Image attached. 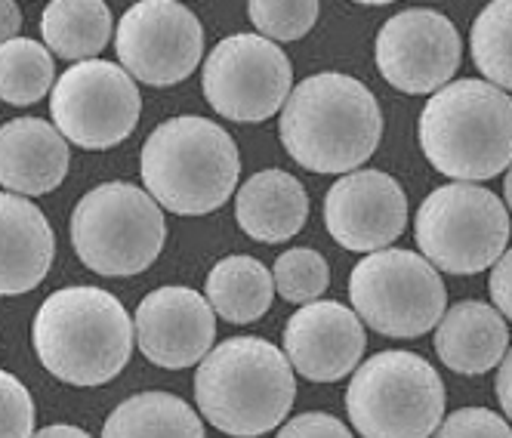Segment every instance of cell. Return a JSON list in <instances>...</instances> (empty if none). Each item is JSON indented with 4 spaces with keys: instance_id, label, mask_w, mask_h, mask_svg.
I'll return each mask as SVG.
<instances>
[{
    "instance_id": "obj_22",
    "label": "cell",
    "mask_w": 512,
    "mask_h": 438,
    "mask_svg": "<svg viewBox=\"0 0 512 438\" xmlns=\"http://www.w3.org/2000/svg\"><path fill=\"white\" fill-rule=\"evenodd\" d=\"M41 34L59 59L90 62L112 41V10L102 0H53L41 16Z\"/></svg>"
},
{
    "instance_id": "obj_10",
    "label": "cell",
    "mask_w": 512,
    "mask_h": 438,
    "mask_svg": "<svg viewBox=\"0 0 512 438\" xmlns=\"http://www.w3.org/2000/svg\"><path fill=\"white\" fill-rule=\"evenodd\" d=\"M142 96L136 81L115 62L90 59L65 68L50 93L53 127L87 152L121 145L139 124Z\"/></svg>"
},
{
    "instance_id": "obj_30",
    "label": "cell",
    "mask_w": 512,
    "mask_h": 438,
    "mask_svg": "<svg viewBox=\"0 0 512 438\" xmlns=\"http://www.w3.org/2000/svg\"><path fill=\"white\" fill-rule=\"evenodd\" d=\"M275 438H352V432L346 429V423H340L331 414L309 411L284 423Z\"/></svg>"
},
{
    "instance_id": "obj_28",
    "label": "cell",
    "mask_w": 512,
    "mask_h": 438,
    "mask_svg": "<svg viewBox=\"0 0 512 438\" xmlns=\"http://www.w3.org/2000/svg\"><path fill=\"white\" fill-rule=\"evenodd\" d=\"M34 398L19 377L0 371V438L34 435Z\"/></svg>"
},
{
    "instance_id": "obj_1",
    "label": "cell",
    "mask_w": 512,
    "mask_h": 438,
    "mask_svg": "<svg viewBox=\"0 0 512 438\" xmlns=\"http://www.w3.org/2000/svg\"><path fill=\"white\" fill-rule=\"evenodd\" d=\"M287 155L312 173H352L383 139L377 96L361 81L321 71L290 90L281 112Z\"/></svg>"
},
{
    "instance_id": "obj_25",
    "label": "cell",
    "mask_w": 512,
    "mask_h": 438,
    "mask_svg": "<svg viewBox=\"0 0 512 438\" xmlns=\"http://www.w3.org/2000/svg\"><path fill=\"white\" fill-rule=\"evenodd\" d=\"M475 68L497 90H512V0H494L469 28Z\"/></svg>"
},
{
    "instance_id": "obj_27",
    "label": "cell",
    "mask_w": 512,
    "mask_h": 438,
    "mask_svg": "<svg viewBox=\"0 0 512 438\" xmlns=\"http://www.w3.org/2000/svg\"><path fill=\"white\" fill-rule=\"evenodd\" d=\"M315 0H253L247 4V16L260 31V38L272 44L300 41L318 22Z\"/></svg>"
},
{
    "instance_id": "obj_34",
    "label": "cell",
    "mask_w": 512,
    "mask_h": 438,
    "mask_svg": "<svg viewBox=\"0 0 512 438\" xmlns=\"http://www.w3.org/2000/svg\"><path fill=\"white\" fill-rule=\"evenodd\" d=\"M31 438H93V435H87V432L78 429V426L56 423V426H47V429H41V432H34Z\"/></svg>"
},
{
    "instance_id": "obj_5",
    "label": "cell",
    "mask_w": 512,
    "mask_h": 438,
    "mask_svg": "<svg viewBox=\"0 0 512 438\" xmlns=\"http://www.w3.org/2000/svg\"><path fill=\"white\" fill-rule=\"evenodd\" d=\"M142 182L158 207L204 216L223 207L241 176L235 139L207 118L179 115L158 124L142 145Z\"/></svg>"
},
{
    "instance_id": "obj_18",
    "label": "cell",
    "mask_w": 512,
    "mask_h": 438,
    "mask_svg": "<svg viewBox=\"0 0 512 438\" xmlns=\"http://www.w3.org/2000/svg\"><path fill=\"white\" fill-rule=\"evenodd\" d=\"M56 253V238L41 207L0 192V297H19L38 287Z\"/></svg>"
},
{
    "instance_id": "obj_9",
    "label": "cell",
    "mask_w": 512,
    "mask_h": 438,
    "mask_svg": "<svg viewBox=\"0 0 512 438\" xmlns=\"http://www.w3.org/2000/svg\"><path fill=\"white\" fill-rule=\"evenodd\" d=\"M349 300L371 331L392 340H414L442 321L448 290L420 253L386 247L368 253L349 275Z\"/></svg>"
},
{
    "instance_id": "obj_6",
    "label": "cell",
    "mask_w": 512,
    "mask_h": 438,
    "mask_svg": "<svg viewBox=\"0 0 512 438\" xmlns=\"http://www.w3.org/2000/svg\"><path fill=\"white\" fill-rule=\"evenodd\" d=\"M346 414L361 438H429L445 417V383L417 352H377L355 368Z\"/></svg>"
},
{
    "instance_id": "obj_8",
    "label": "cell",
    "mask_w": 512,
    "mask_h": 438,
    "mask_svg": "<svg viewBox=\"0 0 512 438\" xmlns=\"http://www.w3.org/2000/svg\"><path fill=\"white\" fill-rule=\"evenodd\" d=\"M414 235L429 266L451 275H479L506 253L509 213L494 192L475 182H451L423 198Z\"/></svg>"
},
{
    "instance_id": "obj_12",
    "label": "cell",
    "mask_w": 512,
    "mask_h": 438,
    "mask_svg": "<svg viewBox=\"0 0 512 438\" xmlns=\"http://www.w3.org/2000/svg\"><path fill=\"white\" fill-rule=\"evenodd\" d=\"M121 68L149 87H173L201 65V19L176 0H139L115 34Z\"/></svg>"
},
{
    "instance_id": "obj_21",
    "label": "cell",
    "mask_w": 512,
    "mask_h": 438,
    "mask_svg": "<svg viewBox=\"0 0 512 438\" xmlns=\"http://www.w3.org/2000/svg\"><path fill=\"white\" fill-rule=\"evenodd\" d=\"M204 290L210 309L219 318H226L229 324H250L269 312L275 278L260 260L238 253V257H226L210 269Z\"/></svg>"
},
{
    "instance_id": "obj_19",
    "label": "cell",
    "mask_w": 512,
    "mask_h": 438,
    "mask_svg": "<svg viewBox=\"0 0 512 438\" xmlns=\"http://www.w3.org/2000/svg\"><path fill=\"white\" fill-rule=\"evenodd\" d=\"M435 352L454 374H488L509 352L506 318L479 300L454 303L435 324Z\"/></svg>"
},
{
    "instance_id": "obj_11",
    "label": "cell",
    "mask_w": 512,
    "mask_h": 438,
    "mask_svg": "<svg viewBox=\"0 0 512 438\" xmlns=\"http://www.w3.org/2000/svg\"><path fill=\"white\" fill-rule=\"evenodd\" d=\"M201 87L216 115L260 124L275 118L294 90V65L278 44L260 34H232L210 50Z\"/></svg>"
},
{
    "instance_id": "obj_15",
    "label": "cell",
    "mask_w": 512,
    "mask_h": 438,
    "mask_svg": "<svg viewBox=\"0 0 512 438\" xmlns=\"http://www.w3.org/2000/svg\"><path fill=\"white\" fill-rule=\"evenodd\" d=\"M136 346L158 368L186 371L201 364L216 340V312L192 287L152 290L133 318Z\"/></svg>"
},
{
    "instance_id": "obj_13",
    "label": "cell",
    "mask_w": 512,
    "mask_h": 438,
    "mask_svg": "<svg viewBox=\"0 0 512 438\" xmlns=\"http://www.w3.org/2000/svg\"><path fill=\"white\" fill-rule=\"evenodd\" d=\"M380 75L408 96H432L457 75L463 44L454 22L435 10H401L377 34Z\"/></svg>"
},
{
    "instance_id": "obj_17",
    "label": "cell",
    "mask_w": 512,
    "mask_h": 438,
    "mask_svg": "<svg viewBox=\"0 0 512 438\" xmlns=\"http://www.w3.org/2000/svg\"><path fill=\"white\" fill-rule=\"evenodd\" d=\"M68 142L41 118H13L0 127V186L22 198L50 195L68 173Z\"/></svg>"
},
{
    "instance_id": "obj_4",
    "label": "cell",
    "mask_w": 512,
    "mask_h": 438,
    "mask_svg": "<svg viewBox=\"0 0 512 438\" xmlns=\"http://www.w3.org/2000/svg\"><path fill=\"white\" fill-rule=\"evenodd\" d=\"M417 136L438 173L479 186L512 167V96L488 81H454L429 96Z\"/></svg>"
},
{
    "instance_id": "obj_26",
    "label": "cell",
    "mask_w": 512,
    "mask_h": 438,
    "mask_svg": "<svg viewBox=\"0 0 512 438\" xmlns=\"http://www.w3.org/2000/svg\"><path fill=\"white\" fill-rule=\"evenodd\" d=\"M272 278L281 300L309 306L321 300L327 284H331V266L312 247H290L275 260Z\"/></svg>"
},
{
    "instance_id": "obj_29",
    "label": "cell",
    "mask_w": 512,
    "mask_h": 438,
    "mask_svg": "<svg viewBox=\"0 0 512 438\" xmlns=\"http://www.w3.org/2000/svg\"><path fill=\"white\" fill-rule=\"evenodd\" d=\"M435 438H512V429L488 408H460L442 420Z\"/></svg>"
},
{
    "instance_id": "obj_16",
    "label": "cell",
    "mask_w": 512,
    "mask_h": 438,
    "mask_svg": "<svg viewBox=\"0 0 512 438\" xmlns=\"http://www.w3.org/2000/svg\"><path fill=\"white\" fill-rule=\"evenodd\" d=\"M368 334L355 309L337 300H315L290 315L284 327V355L300 377L312 383H337L352 374Z\"/></svg>"
},
{
    "instance_id": "obj_20",
    "label": "cell",
    "mask_w": 512,
    "mask_h": 438,
    "mask_svg": "<svg viewBox=\"0 0 512 438\" xmlns=\"http://www.w3.org/2000/svg\"><path fill=\"white\" fill-rule=\"evenodd\" d=\"M235 216L253 241H290L309 219V195L297 176L284 170H260L238 189Z\"/></svg>"
},
{
    "instance_id": "obj_33",
    "label": "cell",
    "mask_w": 512,
    "mask_h": 438,
    "mask_svg": "<svg viewBox=\"0 0 512 438\" xmlns=\"http://www.w3.org/2000/svg\"><path fill=\"white\" fill-rule=\"evenodd\" d=\"M22 28V10L13 0H0V47L7 41H13Z\"/></svg>"
},
{
    "instance_id": "obj_31",
    "label": "cell",
    "mask_w": 512,
    "mask_h": 438,
    "mask_svg": "<svg viewBox=\"0 0 512 438\" xmlns=\"http://www.w3.org/2000/svg\"><path fill=\"white\" fill-rule=\"evenodd\" d=\"M488 290H491L494 309L512 321V250H506L503 257L491 266Z\"/></svg>"
},
{
    "instance_id": "obj_14",
    "label": "cell",
    "mask_w": 512,
    "mask_h": 438,
    "mask_svg": "<svg viewBox=\"0 0 512 438\" xmlns=\"http://www.w3.org/2000/svg\"><path fill=\"white\" fill-rule=\"evenodd\" d=\"M324 226L346 250H386L408 226V195L389 173L352 170L324 195Z\"/></svg>"
},
{
    "instance_id": "obj_2",
    "label": "cell",
    "mask_w": 512,
    "mask_h": 438,
    "mask_svg": "<svg viewBox=\"0 0 512 438\" xmlns=\"http://www.w3.org/2000/svg\"><path fill=\"white\" fill-rule=\"evenodd\" d=\"M41 364L68 386L115 380L133 355V318L99 287H62L44 300L31 327Z\"/></svg>"
},
{
    "instance_id": "obj_23",
    "label": "cell",
    "mask_w": 512,
    "mask_h": 438,
    "mask_svg": "<svg viewBox=\"0 0 512 438\" xmlns=\"http://www.w3.org/2000/svg\"><path fill=\"white\" fill-rule=\"evenodd\" d=\"M102 438H204V423L179 395L139 392L108 414Z\"/></svg>"
},
{
    "instance_id": "obj_32",
    "label": "cell",
    "mask_w": 512,
    "mask_h": 438,
    "mask_svg": "<svg viewBox=\"0 0 512 438\" xmlns=\"http://www.w3.org/2000/svg\"><path fill=\"white\" fill-rule=\"evenodd\" d=\"M494 389H497V398H500V408H503V414L512 420V349L503 355V361L497 364V383H494Z\"/></svg>"
},
{
    "instance_id": "obj_35",
    "label": "cell",
    "mask_w": 512,
    "mask_h": 438,
    "mask_svg": "<svg viewBox=\"0 0 512 438\" xmlns=\"http://www.w3.org/2000/svg\"><path fill=\"white\" fill-rule=\"evenodd\" d=\"M503 198H506V207L512 213V167L506 170V182H503Z\"/></svg>"
},
{
    "instance_id": "obj_24",
    "label": "cell",
    "mask_w": 512,
    "mask_h": 438,
    "mask_svg": "<svg viewBox=\"0 0 512 438\" xmlns=\"http://www.w3.org/2000/svg\"><path fill=\"white\" fill-rule=\"evenodd\" d=\"M53 87V53L44 44L31 38H13L0 47V99L10 105H34L53 93Z\"/></svg>"
},
{
    "instance_id": "obj_7",
    "label": "cell",
    "mask_w": 512,
    "mask_h": 438,
    "mask_svg": "<svg viewBox=\"0 0 512 438\" xmlns=\"http://www.w3.org/2000/svg\"><path fill=\"white\" fill-rule=\"evenodd\" d=\"M164 241L167 223L158 201L133 182H102L71 213V247L96 275H139L161 257Z\"/></svg>"
},
{
    "instance_id": "obj_3",
    "label": "cell",
    "mask_w": 512,
    "mask_h": 438,
    "mask_svg": "<svg viewBox=\"0 0 512 438\" xmlns=\"http://www.w3.org/2000/svg\"><path fill=\"white\" fill-rule=\"evenodd\" d=\"M297 380L287 355L260 337H232L207 352L195 374V401L210 426L232 438L266 435L290 414Z\"/></svg>"
}]
</instances>
